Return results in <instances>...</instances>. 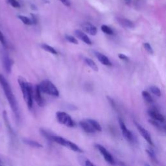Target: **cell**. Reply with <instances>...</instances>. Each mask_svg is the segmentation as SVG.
Returning a JSON list of instances; mask_svg holds the SVG:
<instances>
[{"label":"cell","instance_id":"16","mask_svg":"<svg viewBox=\"0 0 166 166\" xmlns=\"http://www.w3.org/2000/svg\"><path fill=\"white\" fill-rule=\"evenodd\" d=\"M79 125L83 131L87 133L93 134L95 133V129L91 126V125L87 121H81L79 122Z\"/></svg>","mask_w":166,"mask_h":166},{"label":"cell","instance_id":"17","mask_svg":"<svg viewBox=\"0 0 166 166\" xmlns=\"http://www.w3.org/2000/svg\"><path fill=\"white\" fill-rule=\"evenodd\" d=\"M23 142H24L25 144L30 147H34V148H42L43 147V145L40 144L38 141H36L33 140L27 139V138H24V139H23Z\"/></svg>","mask_w":166,"mask_h":166},{"label":"cell","instance_id":"5","mask_svg":"<svg viewBox=\"0 0 166 166\" xmlns=\"http://www.w3.org/2000/svg\"><path fill=\"white\" fill-rule=\"evenodd\" d=\"M56 118L59 123L64 125L68 127H73L75 126V123L70 115L64 112H57L56 113Z\"/></svg>","mask_w":166,"mask_h":166},{"label":"cell","instance_id":"14","mask_svg":"<svg viewBox=\"0 0 166 166\" xmlns=\"http://www.w3.org/2000/svg\"><path fill=\"white\" fill-rule=\"evenodd\" d=\"M116 20L119 24H120L121 26H123V27H125V28L132 29L135 26L132 22L127 19V18L118 17V18H116Z\"/></svg>","mask_w":166,"mask_h":166},{"label":"cell","instance_id":"2","mask_svg":"<svg viewBox=\"0 0 166 166\" xmlns=\"http://www.w3.org/2000/svg\"><path fill=\"white\" fill-rule=\"evenodd\" d=\"M18 84L20 85L21 88L23 97L27 103V107L29 110L33 108V88H32V86L29 82H27L24 77H19L18 79Z\"/></svg>","mask_w":166,"mask_h":166},{"label":"cell","instance_id":"15","mask_svg":"<svg viewBox=\"0 0 166 166\" xmlns=\"http://www.w3.org/2000/svg\"><path fill=\"white\" fill-rule=\"evenodd\" d=\"M148 114L152 118V119H154V120L158 121L161 123L164 122L165 121V118L163 116V115L161 114L158 111H157V110H153V109L149 110L148 111Z\"/></svg>","mask_w":166,"mask_h":166},{"label":"cell","instance_id":"26","mask_svg":"<svg viewBox=\"0 0 166 166\" xmlns=\"http://www.w3.org/2000/svg\"><path fill=\"white\" fill-rule=\"evenodd\" d=\"M150 90L154 95L158 97L161 96V91L158 87L156 86H152L150 87Z\"/></svg>","mask_w":166,"mask_h":166},{"label":"cell","instance_id":"13","mask_svg":"<svg viewBox=\"0 0 166 166\" xmlns=\"http://www.w3.org/2000/svg\"><path fill=\"white\" fill-rule=\"evenodd\" d=\"M75 35H76V36L78 38H79L81 40L84 42L85 44H86L88 45H91L92 42L90 40V38L85 33H83L82 31L79 30V29L75 30Z\"/></svg>","mask_w":166,"mask_h":166},{"label":"cell","instance_id":"36","mask_svg":"<svg viewBox=\"0 0 166 166\" xmlns=\"http://www.w3.org/2000/svg\"><path fill=\"white\" fill-rule=\"evenodd\" d=\"M125 1L127 2H131V0H125Z\"/></svg>","mask_w":166,"mask_h":166},{"label":"cell","instance_id":"24","mask_svg":"<svg viewBox=\"0 0 166 166\" xmlns=\"http://www.w3.org/2000/svg\"><path fill=\"white\" fill-rule=\"evenodd\" d=\"M101 31H102L103 33H105L107 35H112L114 34V31H112V29L110 28V27L106 25H103L102 26H101Z\"/></svg>","mask_w":166,"mask_h":166},{"label":"cell","instance_id":"35","mask_svg":"<svg viewBox=\"0 0 166 166\" xmlns=\"http://www.w3.org/2000/svg\"><path fill=\"white\" fill-rule=\"evenodd\" d=\"M3 165V162H2V160H1V159H0V165Z\"/></svg>","mask_w":166,"mask_h":166},{"label":"cell","instance_id":"6","mask_svg":"<svg viewBox=\"0 0 166 166\" xmlns=\"http://www.w3.org/2000/svg\"><path fill=\"white\" fill-rule=\"evenodd\" d=\"M0 58L2 62L3 68L7 73H10L12 71V67L13 65V61L9 57L8 55L5 51L2 50L0 51Z\"/></svg>","mask_w":166,"mask_h":166},{"label":"cell","instance_id":"22","mask_svg":"<svg viewBox=\"0 0 166 166\" xmlns=\"http://www.w3.org/2000/svg\"><path fill=\"white\" fill-rule=\"evenodd\" d=\"M149 122L152 125L154 126V127H156V128L159 129V130H164L165 131V127L164 126H162V125H160L159 123L160 121H156V120H154V119H149Z\"/></svg>","mask_w":166,"mask_h":166},{"label":"cell","instance_id":"25","mask_svg":"<svg viewBox=\"0 0 166 166\" xmlns=\"http://www.w3.org/2000/svg\"><path fill=\"white\" fill-rule=\"evenodd\" d=\"M146 153H147V154H148L149 157L152 160V162H153L154 164H157L158 163V160H157V159H156V156H155L154 152L153 151L147 149V150H146Z\"/></svg>","mask_w":166,"mask_h":166},{"label":"cell","instance_id":"7","mask_svg":"<svg viewBox=\"0 0 166 166\" xmlns=\"http://www.w3.org/2000/svg\"><path fill=\"white\" fill-rule=\"evenodd\" d=\"M134 123L136 127H137L138 131H139V132L140 133V134L147 141V142L150 145H154L150 133L147 131L145 128H144L141 125H140L139 123H138L136 121H134Z\"/></svg>","mask_w":166,"mask_h":166},{"label":"cell","instance_id":"3","mask_svg":"<svg viewBox=\"0 0 166 166\" xmlns=\"http://www.w3.org/2000/svg\"><path fill=\"white\" fill-rule=\"evenodd\" d=\"M42 93L47 94L55 97L59 96V91L52 82L49 80H44L38 85Z\"/></svg>","mask_w":166,"mask_h":166},{"label":"cell","instance_id":"27","mask_svg":"<svg viewBox=\"0 0 166 166\" xmlns=\"http://www.w3.org/2000/svg\"><path fill=\"white\" fill-rule=\"evenodd\" d=\"M6 2L8 4L10 5L14 8H20V4L17 0H6Z\"/></svg>","mask_w":166,"mask_h":166},{"label":"cell","instance_id":"10","mask_svg":"<svg viewBox=\"0 0 166 166\" xmlns=\"http://www.w3.org/2000/svg\"><path fill=\"white\" fill-rule=\"evenodd\" d=\"M81 28L86 33H88L91 36H95L98 33L97 27L89 22H85L81 25Z\"/></svg>","mask_w":166,"mask_h":166},{"label":"cell","instance_id":"1","mask_svg":"<svg viewBox=\"0 0 166 166\" xmlns=\"http://www.w3.org/2000/svg\"><path fill=\"white\" fill-rule=\"evenodd\" d=\"M0 85L2 87V89L5 93L6 98L9 103V105L12 109V111L15 114V118L17 121L20 120V111L18 108V102L16 99L12 91L11 87L8 84L7 81L2 75L0 74Z\"/></svg>","mask_w":166,"mask_h":166},{"label":"cell","instance_id":"18","mask_svg":"<svg viewBox=\"0 0 166 166\" xmlns=\"http://www.w3.org/2000/svg\"><path fill=\"white\" fill-rule=\"evenodd\" d=\"M84 60H85V63L91 69V70H93L95 71H98L99 69H98V65H97L93 60H91L89 58H85Z\"/></svg>","mask_w":166,"mask_h":166},{"label":"cell","instance_id":"34","mask_svg":"<svg viewBox=\"0 0 166 166\" xmlns=\"http://www.w3.org/2000/svg\"><path fill=\"white\" fill-rule=\"evenodd\" d=\"M82 165H86V166H94L95 165L91 162V161H90L89 160H85V162L82 164Z\"/></svg>","mask_w":166,"mask_h":166},{"label":"cell","instance_id":"32","mask_svg":"<svg viewBox=\"0 0 166 166\" xmlns=\"http://www.w3.org/2000/svg\"><path fill=\"white\" fill-rule=\"evenodd\" d=\"M118 57L119 58L123 60V61H126V62H128L129 61V59H128V57L127 56H126V55H125L123 54H119L118 55Z\"/></svg>","mask_w":166,"mask_h":166},{"label":"cell","instance_id":"19","mask_svg":"<svg viewBox=\"0 0 166 166\" xmlns=\"http://www.w3.org/2000/svg\"><path fill=\"white\" fill-rule=\"evenodd\" d=\"M86 121L91 125V126L95 129V131H99V132L102 131V127H101L100 124L97 121L94 120V119H87Z\"/></svg>","mask_w":166,"mask_h":166},{"label":"cell","instance_id":"8","mask_svg":"<svg viewBox=\"0 0 166 166\" xmlns=\"http://www.w3.org/2000/svg\"><path fill=\"white\" fill-rule=\"evenodd\" d=\"M95 147L99 150L101 154L103 155L104 158L106 160V161H107V162H108L110 164H114V159L113 158V156L107 149L105 148L103 146L99 144H95Z\"/></svg>","mask_w":166,"mask_h":166},{"label":"cell","instance_id":"9","mask_svg":"<svg viewBox=\"0 0 166 166\" xmlns=\"http://www.w3.org/2000/svg\"><path fill=\"white\" fill-rule=\"evenodd\" d=\"M119 125H120L123 136L129 141H133V139H134L133 134L130 131L128 130V128H127L125 124V123L123 122V121L121 118H119Z\"/></svg>","mask_w":166,"mask_h":166},{"label":"cell","instance_id":"21","mask_svg":"<svg viewBox=\"0 0 166 166\" xmlns=\"http://www.w3.org/2000/svg\"><path fill=\"white\" fill-rule=\"evenodd\" d=\"M141 94H142L143 98L144 99V100L147 103H150V104L153 103V99L151 97V95L149 94V92H147L146 91H143Z\"/></svg>","mask_w":166,"mask_h":166},{"label":"cell","instance_id":"20","mask_svg":"<svg viewBox=\"0 0 166 166\" xmlns=\"http://www.w3.org/2000/svg\"><path fill=\"white\" fill-rule=\"evenodd\" d=\"M41 48H42L44 50L46 51H48L50 53H52L53 55H57V51L56 50H55L52 46H51L48 44H43L41 45Z\"/></svg>","mask_w":166,"mask_h":166},{"label":"cell","instance_id":"11","mask_svg":"<svg viewBox=\"0 0 166 166\" xmlns=\"http://www.w3.org/2000/svg\"><path fill=\"white\" fill-rule=\"evenodd\" d=\"M35 98L36 102L40 107H43L45 105V101L42 96V91L40 90L38 85L36 86L35 91Z\"/></svg>","mask_w":166,"mask_h":166},{"label":"cell","instance_id":"30","mask_svg":"<svg viewBox=\"0 0 166 166\" xmlns=\"http://www.w3.org/2000/svg\"><path fill=\"white\" fill-rule=\"evenodd\" d=\"M0 42H1V44L3 46H5V47H6L7 46V42H6L5 38V36H4L3 34L2 33L1 31H0Z\"/></svg>","mask_w":166,"mask_h":166},{"label":"cell","instance_id":"23","mask_svg":"<svg viewBox=\"0 0 166 166\" xmlns=\"http://www.w3.org/2000/svg\"><path fill=\"white\" fill-rule=\"evenodd\" d=\"M18 18H19V19L24 23V24L27 25H31L33 24V22H32V20L30 19V18H27L26 16H22V15H19L18 16Z\"/></svg>","mask_w":166,"mask_h":166},{"label":"cell","instance_id":"4","mask_svg":"<svg viewBox=\"0 0 166 166\" xmlns=\"http://www.w3.org/2000/svg\"><path fill=\"white\" fill-rule=\"evenodd\" d=\"M51 141L56 142L57 144L64 147H67V148L71 149V151L77 152V153H83V151L77 144L70 141V140L65 139V138H64L62 137L53 135L51 138Z\"/></svg>","mask_w":166,"mask_h":166},{"label":"cell","instance_id":"31","mask_svg":"<svg viewBox=\"0 0 166 166\" xmlns=\"http://www.w3.org/2000/svg\"><path fill=\"white\" fill-rule=\"evenodd\" d=\"M107 99H108V101H109V103H110V105H111L112 107L114 108H115V109L116 110V108H117V107H116V103H115L114 101L111 98H110V97H108V96H107Z\"/></svg>","mask_w":166,"mask_h":166},{"label":"cell","instance_id":"29","mask_svg":"<svg viewBox=\"0 0 166 166\" xmlns=\"http://www.w3.org/2000/svg\"><path fill=\"white\" fill-rule=\"evenodd\" d=\"M144 48L145 49V50L147 51V52H148L149 54H153V52H154V51H153V49L151 47V45L149 44V43H144Z\"/></svg>","mask_w":166,"mask_h":166},{"label":"cell","instance_id":"28","mask_svg":"<svg viewBox=\"0 0 166 166\" xmlns=\"http://www.w3.org/2000/svg\"><path fill=\"white\" fill-rule=\"evenodd\" d=\"M65 38H66V39L67 41H68L69 42H70L71 44H76V45H77L78 44H79V42H78V40L75 37H73V36L66 35L65 36Z\"/></svg>","mask_w":166,"mask_h":166},{"label":"cell","instance_id":"33","mask_svg":"<svg viewBox=\"0 0 166 166\" xmlns=\"http://www.w3.org/2000/svg\"><path fill=\"white\" fill-rule=\"evenodd\" d=\"M59 1L66 7H70L71 5V2L70 0H59Z\"/></svg>","mask_w":166,"mask_h":166},{"label":"cell","instance_id":"12","mask_svg":"<svg viewBox=\"0 0 166 166\" xmlns=\"http://www.w3.org/2000/svg\"><path fill=\"white\" fill-rule=\"evenodd\" d=\"M94 54L97 58L98 59V61L102 64L103 65L107 66H112V64L110 62V60L108 58L107 56H105V55L101 53L98 51H94Z\"/></svg>","mask_w":166,"mask_h":166}]
</instances>
